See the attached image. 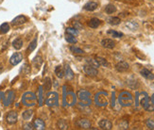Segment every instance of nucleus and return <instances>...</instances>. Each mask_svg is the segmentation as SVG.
I'll list each match as a JSON object with an SVG mask.
<instances>
[{"instance_id":"4","label":"nucleus","mask_w":154,"mask_h":130,"mask_svg":"<svg viewBox=\"0 0 154 130\" xmlns=\"http://www.w3.org/2000/svg\"><path fill=\"white\" fill-rule=\"evenodd\" d=\"M46 105L48 107H55L59 103V94L56 92H50L47 93V98H46Z\"/></svg>"},{"instance_id":"28","label":"nucleus","mask_w":154,"mask_h":130,"mask_svg":"<svg viewBox=\"0 0 154 130\" xmlns=\"http://www.w3.org/2000/svg\"><path fill=\"white\" fill-rule=\"evenodd\" d=\"M65 78L67 79V80H71V79H73V77H74V73H73V71L70 69V67H66V69H65Z\"/></svg>"},{"instance_id":"44","label":"nucleus","mask_w":154,"mask_h":130,"mask_svg":"<svg viewBox=\"0 0 154 130\" xmlns=\"http://www.w3.org/2000/svg\"><path fill=\"white\" fill-rule=\"evenodd\" d=\"M3 71H4V66L2 63H0V74H2Z\"/></svg>"},{"instance_id":"9","label":"nucleus","mask_w":154,"mask_h":130,"mask_svg":"<svg viewBox=\"0 0 154 130\" xmlns=\"http://www.w3.org/2000/svg\"><path fill=\"white\" fill-rule=\"evenodd\" d=\"M17 120H18V114L17 112L14 111V110L8 112L7 116H6V121H7V123H10V125H14L17 122Z\"/></svg>"},{"instance_id":"12","label":"nucleus","mask_w":154,"mask_h":130,"mask_svg":"<svg viewBox=\"0 0 154 130\" xmlns=\"http://www.w3.org/2000/svg\"><path fill=\"white\" fill-rule=\"evenodd\" d=\"M115 69H116L120 73H124V72H126V71H128L130 69V65L126 61H120V62H118L116 65H115Z\"/></svg>"},{"instance_id":"42","label":"nucleus","mask_w":154,"mask_h":130,"mask_svg":"<svg viewBox=\"0 0 154 130\" xmlns=\"http://www.w3.org/2000/svg\"><path fill=\"white\" fill-rule=\"evenodd\" d=\"M23 128H24L25 130H32V129H34V126L32 125V123H26Z\"/></svg>"},{"instance_id":"21","label":"nucleus","mask_w":154,"mask_h":130,"mask_svg":"<svg viewBox=\"0 0 154 130\" xmlns=\"http://www.w3.org/2000/svg\"><path fill=\"white\" fill-rule=\"evenodd\" d=\"M14 92H9L7 96H6V98L4 99V103H5V106H9L10 104L12 102V100H14Z\"/></svg>"},{"instance_id":"30","label":"nucleus","mask_w":154,"mask_h":130,"mask_svg":"<svg viewBox=\"0 0 154 130\" xmlns=\"http://www.w3.org/2000/svg\"><path fill=\"white\" fill-rule=\"evenodd\" d=\"M107 33L109 35H111V37H113V38H121L123 37V33H121V32H117L115 30H109Z\"/></svg>"},{"instance_id":"5","label":"nucleus","mask_w":154,"mask_h":130,"mask_svg":"<svg viewBox=\"0 0 154 130\" xmlns=\"http://www.w3.org/2000/svg\"><path fill=\"white\" fill-rule=\"evenodd\" d=\"M132 96L130 93L128 92H123L119 95V103L123 107H129L132 105Z\"/></svg>"},{"instance_id":"29","label":"nucleus","mask_w":154,"mask_h":130,"mask_svg":"<svg viewBox=\"0 0 154 130\" xmlns=\"http://www.w3.org/2000/svg\"><path fill=\"white\" fill-rule=\"evenodd\" d=\"M33 115V110H31V109H29V110H26V111L23 112V119L24 120H29L31 117H32Z\"/></svg>"},{"instance_id":"34","label":"nucleus","mask_w":154,"mask_h":130,"mask_svg":"<svg viewBox=\"0 0 154 130\" xmlns=\"http://www.w3.org/2000/svg\"><path fill=\"white\" fill-rule=\"evenodd\" d=\"M36 45H37V39L35 38L34 40L31 42L29 45V47H28V52L29 53H30V52H32L35 48H36Z\"/></svg>"},{"instance_id":"32","label":"nucleus","mask_w":154,"mask_h":130,"mask_svg":"<svg viewBox=\"0 0 154 130\" xmlns=\"http://www.w3.org/2000/svg\"><path fill=\"white\" fill-rule=\"evenodd\" d=\"M58 127H59L60 129H67L68 125H67V123L65 122V120L61 119L59 122H58Z\"/></svg>"},{"instance_id":"3","label":"nucleus","mask_w":154,"mask_h":130,"mask_svg":"<svg viewBox=\"0 0 154 130\" xmlns=\"http://www.w3.org/2000/svg\"><path fill=\"white\" fill-rule=\"evenodd\" d=\"M36 95L31 93V92H27L23 94L22 97V103L26 107H33L36 104Z\"/></svg>"},{"instance_id":"39","label":"nucleus","mask_w":154,"mask_h":130,"mask_svg":"<svg viewBox=\"0 0 154 130\" xmlns=\"http://www.w3.org/2000/svg\"><path fill=\"white\" fill-rule=\"evenodd\" d=\"M126 25L128 28H130L131 30H135L138 28V25L136 23H134V22H129V23H127Z\"/></svg>"},{"instance_id":"35","label":"nucleus","mask_w":154,"mask_h":130,"mask_svg":"<svg viewBox=\"0 0 154 130\" xmlns=\"http://www.w3.org/2000/svg\"><path fill=\"white\" fill-rule=\"evenodd\" d=\"M44 103V94H43V87H39V106H43Z\"/></svg>"},{"instance_id":"33","label":"nucleus","mask_w":154,"mask_h":130,"mask_svg":"<svg viewBox=\"0 0 154 130\" xmlns=\"http://www.w3.org/2000/svg\"><path fill=\"white\" fill-rule=\"evenodd\" d=\"M65 41L69 43H78V40L76 39L75 36H72V35H69L67 34L66 37H65Z\"/></svg>"},{"instance_id":"27","label":"nucleus","mask_w":154,"mask_h":130,"mask_svg":"<svg viewBox=\"0 0 154 130\" xmlns=\"http://www.w3.org/2000/svg\"><path fill=\"white\" fill-rule=\"evenodd\" d=\"M65 32H66V34L72 35V36H78L80 34L79 30L77 29L76 28H67Z\"/></svg>"},{"instance_id":"37","label":"nucleus","mask_w":154,"mask_h":130,"mask_svg":"<svg viewBox=\"0 0 154 130\" xmlns=\"http://www.w3.org/2000/svg\"><path fill=\"white\" fill-rule=\"evenodd\" d=\"M70 50H71L75 54H83L84 53V51H83L82 49H80L79 47H76V46H71L70 47Z\"/></svg>"},{"instance_id":"7","label":"nucleus","mask_w":154,"mask_h":130,"mask_svg":"<svg viewBox=\"0 0 154 130\" xmlns=\"http://www.w3.org/2000/svg\"><path fill=\"white\" fill-rule=\"evenodd\" d=\"M90 96H91V93L85 90H80L78 92V97L80 99V101L82 102H86L88 105L91 104V99H90Z\"/></svg>"},{"instance_id":"46","label":"nucleus","mask_w":154,"mask_h":130,"mask_svg":"<svg viewBox=\"0 0 154 130\" xmlns=\"http://www.w3.org/2000/svg\"><path fill=\"white\" fill-rule=\"evenodd\" d=\"M0 116H1V112H0Z\"/></svg>"},{"instance_id":"22","label":"nucleus","mask_w":154,"mask_h":130,"mask_svg":"<svg viewBox=\"0 0 154 130\" xmlns=\"http://www.w3.org/2000/svg\"><path fill=\"white\" fill-rule=\"evenodd\" d=\"M12 46H14L16 50H19L23 47V40L20 38H17L12 42Z\"/></svg>"},{"instance_id":"38","label":"nucleus","mask_w":154,"mask_h":130,"mask_svg":"<svg viewBox=\"0 0 154 130\" xmlns=\"http://www.w3.org/2000/svg\"><path fill=\"white\" fill-rule=\"evenodd\" d=\"M21 72H22V73H25V75L29 74V72H30V68H29V64H24V65H23V67H22V69H21Z\"/></svg>"},{"instance_id":"31","label":"nucleus","mask_w":154,"mask_h":130,"mask_svg":"<svg viewBox=\"0 0 154 130\" xmlns=\"http://www.w3.org/2000/svg\"><path fill=\"white\" fill-rule=\"evenodd\" d=\"M105 11L107 12L108 14H112V13H113V12L116 11V8H115V6L110 4V5H108L107 7L105 8Z\"/></svg>"},{"instance_id":"2","label":"nucleus","mask_w":154,"mask_h":130,"mask_svg":"<svg viewBox=\"0 0 154 130\" xmlns=\"http://www.w3.org/2000/svg\"><path fill=\"white\" fill-rule=\"evenodd\" d=\"M139 95H140V103H141V105H142V107L146 110H147V111H153L154 104L151 102L149 95L146 93H139Z\"/></svg>"},{"instance_id":"24","label":"nucleus","mask_w":154,"mask_h":130,"mask_svg":"<svg viewBox=\"0 0 154 130\" xmlns=\"http://www.w3.org/2000/svg\"><path fill=\"white\" fill-rule=\"evenodd\" d=\"M107 21L108 23L112 25H117L121 23V20H120V18L118 17H110V18H108L107 19Z\"/></svg>"},{"instance_id":"11","label":"nucleus","mask_w":154,"mask_h":130,"mask_svg":"<svg viewBox=\"0 0 154 130\" xmlns=\"http://www.w3.org/2000/svg\"><path fill=\"white\" fill-rule=\"evenodd\" d=\"M77 125L82 129H90L91 128V122L88 119H80L77 121Z\"/></svg>"},{"instance_id":"36","label":"nucleus","mask_w":154,"mask_h":130,"mask_svg":"<svg viewBox=\"0 0 154 130\" xmlns=\"http://www.w3.org/2000/svg\"><path fill=\"white\" fill-rule=\"evenodd\" d=\"M44 88L46 89L47 90H50V88H51V80H50V78H49V77H47V78L44 79Z\"/></svg>"},{"instance_id":"20","label":"nucleus","mask_w":154,"mask_h":130,"mask_svg":"<svg viewBox=\"0 0 154 130\" xmlns=\"http://www.w3.org/2000/svg\"><path fill=\"white\" fill-rule=\"evenodd\" d=\"M97 8H98V3H95V2H88L87 4H85L84 7H83V9L88 11H94L95 10H97Z\"/></svg>"},{"instance_id":"23","label":"nucleus","mask_w":154,"mask_h":130,"mask_svg":"<svg viewBox=\"0 0 154 130\" xmlns=\"http://www.w3.org/2000/svg\"><path fill=\"white\" fill-rule=\"evenodd\" d=\"M95 61H97V62L98 63L99 66H103V67H109V66H110V63H109L103 58L97 57V58H95Z\"/></svg>"},{"instance_id":"19","label":"nucleus","mask_w":154,"mask_h":130,"mask_svg":"<svg viewBox=\"0 0 154 130\" xmlns=\"http://www.w3.org/2000/svg\"><path fill=\"white\" fill-rule=\"evenodd\" d=\"M65 67H62V65H59V66H57L55 68V75L59 77V78H62V77L65 76Z\"/></svg>"},{"instance_id":"8","label":"nucleus","mask_w":154,"mask_h":130,"mask_svg":"<svg viewBox=\"0 0 154 130\" xmlns=\"http://www.w3.org/2000/svg\"><path fill=\"white\" fill-rule=\"evenodd\" d=\"M83 71H84V73L86 75H88L89 76H95L98 74L97 68L92 66V65H90V64L84 65V66H83Z\"/></svg>"},{"instance_id":"18","label":"nucleus","mask_w":154,"mask_h":130,"mask_svg":"<svg viewBox=\"0 0 154 130\" xmlns=\"http://www.w3.org/2000/svg\"><path fill=\"white\" fill-rule=\"evenodd\" d=\"M33 126H34V128L38 129V130L46 129V123H44V122L41 119H36L33 123Z\"/></svg>"},{"instance_id":"25","label":"nucleus","mask_w":154,"mask_h":130,"mask_svg":"<svg viewBox=\"0 0 154 130\" xmlns=\"http://www.w3.org/2000/svg\"><path fill=\"white\" fill-rule=\"evenodd\" d=\"M33 64L35 65V67L37 69H39L41 67V65L43 64V58L41 56H36L34 58H33Z\"/></svg>"},{"instance_id":"45","label":"nucleus","mask_w":154,"mask_h":130,"mask_svg":"<svg viewBox=\"0 0 154 130\" xmlns=\"http://www.w3.org/2000/svg\"><path fill=\"white\" fill-rule=\"evenodd\" d=\"M151 101H152V103L154 104V94L152 95V97H151Z\"/></svg>"},{"instance_id":"26","label":"nucleus","mask_w":154,"mask_h":130,"mask_svg":"<svg viewBox=\"0 0 154 130\" xmlns=\"http://www.w3.org/2000/svg\"><path fill=\"white\" fill-rule=\"evenodd\" d=\"M10 30V25L8 23H4L0 25V34H6Z\"/></svg>"},{"instance_id":"41","label":"nucleus","mask_w":154,"mask_h":130,"mask_svg":"<svg viewBox=\"0 0 154 130\" xmlns=\"http://www.w3.org/2000/svg\"><path fill=\"white\" fill-rule=\"evenodd\" d=\"M87 62H88L90 65H92V66L95 67V68L99 66L98 63L97 62V61H95V60H92V58H90V60H87Z\"/></svg>"},{"instance_id":"40","label":"nucleus","mask_w":154,"mask_h":130,"mask_svg":"<svg viewBox=\"0 0 154 130\" xmlns=\"http://www.w3.org/2000/svg\"><path fill=\"white\" fill-rule=\"evenodd\" d=\"M146 126L149 127V129L154 130V121H152V120L149 119V120H146Z\"/></svg>"},{"instance_id":"43","label":"nucleus","mask_w":154,"mask_h":130,"mask_svg":"<svg viewBox=\"0 0 154 130\" xmlns=\"http://www.w3.org/2000/svg\"><path fill=\"white\" fill-rule=\"evenodd\" d=\"M75 25H76V28H77V29H78V28H83L82 25H81V24H79L78 22H76V23H75Z\"/></svg>"},{"instance_id":"15","label":"nucleus","mask_w":154,"mask_h":130,"mask_svg":"<svg viewBox=\"0 0 154 130\" xmlns=\"http://www.w3.org/2000/svg\"><path fill=\"white\" fill-rule=\"evenodd\" d=\"M101 45L105 48L113 49L115 46V43L113 40H111V39H104V40L101 41Z\"/></svg>"},{"instance_id":"10","label":"nucleus","mask_w":154,"mask_h":130,"mask_svg":"<svg viewBox=\"0 0 154 130\" xmlns=\"http://www.w3.org/2000/svg\"><path fill=\"white\" fill-rule=\"evenodd\" d=\"M23 60V55L21 53H19V52H17V53H14V55H12L10 58V62L11 65H17L18 63H20Z\"/></svg>"},{"instance_id":"13","label":"nucleus","mask_w":154,"mask_h":130,"mask_svg":"<svg viewBox=\"0 0 154 130\" xmlns=\"http://www.w3.org/2000/svg\"><path fill=\"white\" fill-rule=\"evenodd\" d=\"M98 126L101 129H103V130H110L113 127V123L107 119H102L99 121Z\"/></svg>"},{"instance_id":"14","label":"nucleus","mask_w":154,"mask_h":130,"mask_svg":"<svg viewBox=\"0 0 154 130\" xmlns=\"http://www.w3.org/2000/svg\"><path fill=\"white\" fill-rule=\"evenodd\" d=\"M27 21H28L27 17H25L24 15H19L11 21V24L14 25H24Z\"/></svg>"},{"instance_id":"6","label":"nucleus","mask_w":154,"mask_h":130,"mask_svg":"<svg viewBox=\"0 0 154 130\" xmlns=\"http://www.w3.org/2000/svg\"><path fill=\"white\" fill-rule=\"evenodd\" d=\"M95 102L98 106L99 107H104L108 104V100H107V93H99L95 95Z\"/></svg>"},{"instance_id":"16","label":"nucleus","mask_w":154,"mask_h":130,"mask_svg":"<svg viewBox=\"0 0 154 130\" xmlns=\"http://www.w3.org/2000/svg\"><path fill=\"white\" fill-rule=\"evenodd\" d=\"M140 74H141V75L144 76L145 78H146V79H149V80H153L154 79V75L150 72L149 70H147L146 68L141 70L140 71Z\"/></svg>"},{"instance_id":"17","label":"nucleus","mask_w":154,"mask_h":130,"mask_svg":"<svg viewBox=\"0 0 154 130\" xmlns=\"http://www.w3.org/2000/svg\"><path fill=\"white\" fill-rule=\"evenodd\" d=\"M100 24H101V21L99 20V19H98V18H92L91 20L87 22L88 27L92 28H98L99 25H100Z\"/></svg>"},{"instance_id":"1","label":"nucleus","mask_w":154,"mask_h":130,"mask_svg":"<svg viewBox=\"0 0 154 130\" xmlns=\"http://www.w3.org/2000/svg\"><path fill=\"white\" fill-rule=\"evenodd\" d=\"M62 92H63V105L74 106L76 104V96L73 93V90H68L66 86H63Z\"/></svg>"}]
</instances>
